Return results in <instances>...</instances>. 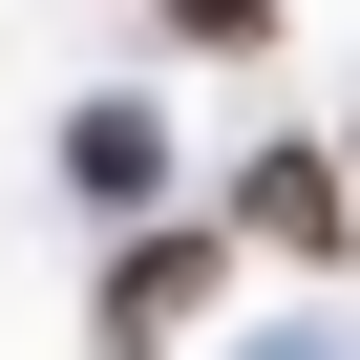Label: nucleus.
<instances>
[{"instance_id": "2", "label": "nucleus", "mask_w": 360, "mask_h": 360, "mask_svg": "<svg viewBox=\"0 0 360 360\" xmlns=\"http://www.w3.org/2000/svg\"><path fill=\"white\" fill-rule=\"evenodd\" d=\"M233 212H255L276 255H339V169H318V148H255V191H233Z\"/></svg>"}, {"instance_id": "1", "label": "nucleus", "mask_w": 360, "mask_h": 360, "mask_svg": "<svg viewBox=\"0 0 360 360\" xmlns=\"http://www.w3.org/2000/svg\"><path fill=\"white\" fill-rule=\"evenodd\" d=\"M191 297H212V233H148V255L106 276V360H148V339L191 318Z\"/></svg>"}]
</instances>
